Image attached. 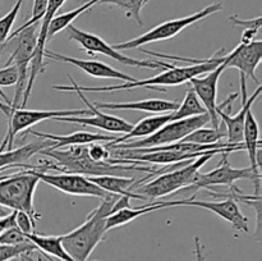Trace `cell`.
I'll use <instances>...</instances> for the list:
<instances>
[{"mask_svg":"<svg viewBox=\"0 0 262 261\" xmlns=\"http://www.w3.org/2000/svg\"><path fill=\"white\" fill-rule=\"evenodd\" d=\"M66 0H49L48 2V8H46V12L43 18L41 19V26L38 28L37 33V41H36V48L35 51H33L32 60H31V71L30 74H28L27 79V86H26L25 94H23L22 99V105L20 107H26V104H27V100L30 97L31 91H32L33 83H35V79L41 72L45 71V59H43V53H45V45L48 42V30L49 25H50L51 19L56 15L58 10L60 9L61 5L64 4Z\"/></svg>","mask_w":262,"mask_h":261,"instance_id":"15","label":"cell"},{"mask_svg":"<svg viewBox=\"0 0 262 261\" xmlns=\"http://www.w3.org/2000/svg\"><path fill=\"white\" fill-rule=\"evenodd\" d=\"M230 153H222V160L219 165L207 173H199L192 184L171 193L173 200L194 199L197 192L201 188H211L214 186L232 187L237 181L250 179L255 184V194H261V174H256L251 166L248 168H234L229 163Z\"/></svg>","mask_w":262,"mask_h":261,"instance_id":"5","label":"cell"},{"mask_svg":"<svg viewBox=\"0 0 262 261\" xmlns=\"http://www.w3.org/2000/svg\"><path fill=\"white\" fill-rule=\"evenodd\" d=\"M48 2L49 0H33L32 14H31V18L27 20V22L23 23L19 28H17L14 32L10 33L9 37L7 38V42H9V41L12 40V38L14 37L18 32H20L22 30H25V28H27V27H30V26L36 25V23L40 22V20L43 18V15H45L46 8H48ZM7 42H5V45H7Z\"/></svg>","mask_w":262,"mask_h":261,"instance_id":"34","label":"cell"},{"mask_svg":"<svg viewBox=\"0 0 262 261\" xmlns=\"http://www.w3.org/2000/svg\"><path fill=\"white\" fill-rule=\"evenodd\" d=\"M194 252H196V261H205L201 241H200L199 237H194Z\"/></svg>","mask_w":262,"mask_h":261,"instance_id":"41","label":"cell"},{"mask_svg":"<svg viewBox=\"0 0 262 261\" xmlns=\"http://www.w3.org/2000/svg\"><path fill=\"white\" fill-rule=\"evenodd\" d=\"M32 174H35L38 181L48 183L58 191L64 193L73 194V196H90V197H102L106 196L109 192H105L95 183H92L87 177L76 173H59L49 174L46 171H37L35 169H28Z\"/></svg>","mask_w":262,"mask_h":261,"instance_id":"14","label":"cell"},{"mask_svg":"<svg viewBox=\"0 0 262 261\" xmlns=\"http://www.w3.org/2000/svg\"><path fill=\"white\" fill-rule=\"evenodd\" d=\"M150 0H100L99 4L115 5L125 13V17L132 18L140 26H142L141 10Z\"/></svg>","mask_w":262,"mask_h":261,"instance_id":"31","label":"cell"},{"mask_svg":"<svg viewBox=\"0 0 262 261\" xmlns=\"http://www.w3.org/2000/svg\"><path fill=\"white\" fill-rule=\"evenodd\" d=\"M92 183L99 186L109 193L120 194V196H128L129 199L146 200L145 196L133 192L137 187H140V178L135 177H119V176H97L87 177Z\"/></svg>","mask_w":262,"mask_h":261,"instance_id":"23","label":"cell"},{"mask_svg":"<svg viewBox=\"0 0 262 261\" xmlns=\"http://www.w3.org/2000/svg\"><path fill=\"white\" fill-rule=\"evenodd\" d=\"M224 50H219V53L215 54L212 58L205 59V60H199L194 66H187V67H177L176 64L170 67V68L165 69L161 72L160 74L151 78L146 79H136L133 82H125L123 84H115V86H99V87H89V86H81V84L76 83L71 76H68V79L71 81V86L74 89L79 90L82 92H112V91H119V90H132L138 89V87H147L151 89L154 86H179L193 77L200 76V74H205L207 72L212 71L216 68L217 66L225 60L227 55H220V53Z\"/></svg>","mask_w":262,"mask_h":261,"instance_id":"3","label":"cell"},{"mask_svg":"<svg viewBox=\"0 0 262 261\" xmlns=\"http://www.w3.org/2000/svg\"><path fill=\"white\" fill-rule=\"evenodd\" d=\"M54 90L56 91H67V92H77L82 101L87 105V109L91 112L89 117H56L53 120L55 122H66V123H77L83 127H96L100 129L107 130V132L113 133H127L130 128L133 127L132 123L127 122V120L122 119V118L113 117L110 114H105V113L100 112V109L95 107L92 102H90L86 99L84 94L79 90L74 89L72 86H54Z\"/></svg>","mask_w":262,"mask_h":261,"instance_id":"12","label":"cell"},{"mask_svg":"<svg viewBox=\"0 0 262 261\" xmlns=\"http://www.w3.org/2000/svg\"><path fill=\"white\" fill-rule=\"evenodd\" d=\"M17 79H18L17 68H15L13 64H10V66H5L4 68L0 69V87L13 86V84L17 83ZM0 95H2V97L5 100V101L9 102L7 97H5V95L3 94L2 90H0Z\"/></svg>","mask_w":262,"mask_h":261,"instance_id":"36","label":"cell"},{"mask_svg":"<svg viewBox=\"0 0 262 261\" xmlns=\"http://www.w3.org/2000/svg\"><path fill=\"white\" fill-rule=\"evenodd\" d=\"M26 237L46 256L55 257L60 261H73V258L64 250L60 235H42L37 233H30L26 234Z\"/></svg>","mask_w":262,"mask_h":261,"instance_id":"26","label":"cell"},{"mask_svg":"<svg viewBox=\"0 0 262 261\" xmlns=\"http://www.w3.org/2000/svg\"><path fill=\"white\" fill-rule=\"evenodd\" d=\"M37 23L36 25L30 26V27L25 28L20 32H18L12 40H15L14 50H13L12 55L8 59L5 66H13L17 68L18 79H17V89H15L14 99L10 102L12 106L17 107V104L19 102L20 97H23L25 94L26 86H27V79H28V67H30L31 60H32L33 51L36 48V41H37Z\"/></svg>","mask_w":262,"mask_h":261,"instance_id":"11","label":"cell"},{"mask_svg":"<svg viewBox=\"0 0 262 261\" xmlns=\"http://www.w3.org/2000/svg\"><path fill=\"white\" fill-rule=\"evenodd\" d=\"M38 182L37 177L28 169L12 176L0 177V205L12 211H26L37 220L40 214H36L33 194Z\"/></svg>","mask_w":262,"mask_h":261,"instance_id":"7","label":"cell"},{"mask_svg":"<svg viewBox=\"0 0 262 261\" xmlns=\"http://www.w3.org/2000/svg\"><path fill=\"white\" fill-rule=\"evenodd\" d=\"M100 110H142L147 113H169L179 106L178 101H169L163 99H146L133 102H92Z\"/></svg>","mask_w":262,"mask_h":261,"instance_id":"21","label":"cell"},{"mask_svg":"<svg viewBox=\"0 0 262 261\" xmlns=\"http://www.w3.org/2000/svg\"><path fill=\"white\" fill-rule=\"evenodd\" d=\"M87 151H89V155L92 160L96 161H102L107 160L110 158V153L106 148V146L104 143L100 142H94L87 145Z\"/></svg>","mask_w":262,"mask_h":261,"instance_id":"38","label":"cell"},{"mask_svg":"<svg viewBox=\"0 0 262 261\" xmlns=\"http://www.w3.org/2000/svg\"><path fill=\"white\" fill-rule=\"evenodd\" d=\"M43 59L60 61V63L72 64V66L82 69L84 73L89 74V76L91 77H95V78L119 79V81H124V82L136 81V78L130 77L129 74L118 71V69L110 67L109 64L104 63V61L84 60V59H78V58H73V56H67V55H63V54L54 53V51L48 50V49H45Z\"/></svg>","mask_w":262,"mask_h":261,"instance_id":"19","label":"cell"},{"mask_svg":"<svg viewBox=\"0 0 262 261\" xmlns=\"http://www.w3.org/2000/svg\"><path fill=\"white\" fill-rule=\"evenodd\" d=\"M258 31H260V30H257V28H246V30L243 31V33H242L241 44H245V45H246V44L252 42V41L255 40L256 35L258 33Z\"/></svg>","mask_w":262,"mask_h":261,"instance_id":"40","label":"cell"},{"mask_svg":"<svg viewBox=\"0 0 262 261\" xmlns=\"http://www.w3.org/2000/svg\"><path fill=\"white\" fill-rule=\"evenodd\" d=\"M261 84H258L256 91L253 92L250 97H247V100L242 101V109H241L235 115H229L228 113H225L224 110H223V107H224L225 105H232V102L238 97L237 92L230 94L227 100H224L222 104H217L216 114L219 115L220 122H223V124L227 128V142L230 143V145H241V143H243V128H245L246 114H247L248 110L252 107V105L255 104L256 100L258 99V96H260L261 94Z\"/></svg>","mask_w":262,"mask_h":261,"instance_id":"17","label":"cell"},{"mask_svg":"<svg viewBox=\"0 0 262 261\" xmlns=\"http://www.w3.org/2000/svg\"><path fill=\"white\" fill-rule=\"evenodd\" d=\"M207 123H210V117L207 113L205 114L196 115V117L186 118V119L171 120L166 123L165 125L147 136L145 138H140L136 141H125V142L117 143V145H109L106 143L107 148H146L155 147V146H164L169 143L179 142L183 140L186 136L193 132L194 129L200 127H204Z\"/></svg>","mask_w":262,"mask_h":261,"instance_id":"8","label":"cell"},{"mask_svg":"<svg viewBox=\"0 0 262 261\" xmlns=\"http://www.w3.org/2000/svg\"><path fill=\"white\" fill-rule=\"evenodd\" d=\"M160 209L161 206L159 202H151V204L146 205V206H140L137 209H133L132 206L123 207V209L113 212V214H110L106 217V229L110 230L113 228L122 227V225H125L132 222V220H135L136 217L150 214V212H154Z\"/></svg>","mask_w":262,"mask_h":261,"instance_id":"27","label":"cell"},{"mask_svg":"<svg viewBox=\"0 0 262 261\" xmlns=\"http://www.w3.org/2000/svg\"><path fill=\"white\" fill-rule=\"evenodd\" d=\"M38 154L49 156L55 163L40 160L32 169L37 171L56 170L60 173H76L84 177L97 176H119L135 177L137 173H154L156 169L151 166H140L145 163L113 164L106 160H92L87 151V145H72L67 148H43Z\"/></svg>","mask_w":262,"mask_h":261,"instance_id":"1","label":"cell"},{"mask_svg":"<svg viewBox=\"0 0 262 261\" xmlns=\"http://www.w3.org/2000/svg\"><path fill=\"white\" fill-rule=\"evenodd\" d=\"M28 242L27 237L23 232H20L17 227H10L5 229L4 232L0 233V245H20V243Z\"/></svg>","mask_w":262,"mask_h":261,"instance_id":"35","label":"cell"},{"mask_svg":"<svg viewBox=\"0 0 262 261\" xmlns=\"http://www.w3.org/2000/svg\"><path fill=\"white\" fill-rule=\"evenodd\" d=\"M53 141L37 137V141H32L18 148L0 151V169H8L13 166L23 168L35 154H38L43 148L50 147Z\"/></svg>","mask_w":262,"mask_h":261,"instance_id":"22","label":"cell"},{"mask_svg":"<svg viewBox=\"0 0 262 261\" xmlns=\"http://www.w3.org/2000/svg\"><path fill=\"white\" fill-rule=\"evenodd\" d=\"M9 212H12V210L7 209V207H4V206H2V205H0V217L5 216V215H8Z\"/></svg>","mask_w":262,"mask_h":261,"instance_id":"42","label":"cell"},{"mask_svg":"<svg viewBox=\"0 0 262 261\" xmlns=\"http://www.w3.org/2000/svg\"><path fill=\"white\" fill-rule=\"evenodd\" d=\"M225 61V60H224ZM223 61L220 66H217L216 68L212 69V71L207 72L205 77H193L188 81L189 86L193 89V91L196 92L197 97L200 99V101L202 102V105L206 109L207 114L210 117V122H211L212 127H219L220 118L216 114V95H217V82H219L220 76L223 74L225 68V63Z\"/></svg>","mask_w":262,"mask_h":261,"instance_id":"16","label":"cell"},{"mask_svg":"<svg viewBox=\"0 0 262 261\" xmlns=\"http://www.w3.org/2000/svg\"><path fill=\"white\" fill-rule=\"evenodd\" d=\"M3 170H5V169H0V171H3Z\"/></svg>","mask_w":262,"mask_h":261,"instance_id":"43","label":"cell"},{"mask_svg":"<svg viewBox=\"0 0 262 261\" xmlns=\"http://www.w3.org/2000/svg\"><path fill=\"white\" fill-rule=\"evenodd\" d=\"M261 141L260 127L253 115L252 110H248L246 114L245 128H243V146L248 153L251 168L256 174H261Z\"/></svg>","mask_w":262,"mask_h":261,"instance_id":"24","label":"cell"},{"mask_svg":"<svg viewBox=\"0 0 262 261\" xmlns=\"http://www.w3.org/2000/svg\"><path fill=\"white\" fill-rule=\"evenodd\" d=\"M262 59V41L253 40L250 44H239L232 53L225 56V68H235L246 78L250 77L258 83L256 69Z\"/></svg>","mask_w":262,"mask_h":261,"instance_id":"18","label":"cell"},{"mask_svg":"<svg viewBox=\"0 0 262 261\" xmlns=\"http://www.w3.org/2000/svg\"><path fill=\"white\" fill-rule=\"evenodd\" d=\"M0 112L4 113L8 122V129L4 136V140L0 143V151L12 150L14 145L15 136L22 130L28 129L33 124L42 122V120L54 119L56 117H81L90 115L89 109H71V110H36L26 109V107H15L10 102H0Z\"/></svg>","mask_w":262,"mask_h":261,"instance_id":"6","label":"cell"},{"mask_svg":"<svg viewBox=\"0 0 262 261\" xmlns=\"http://www.w3.org/2000/svg\"><path fill=\"white\" fill-rule=\"evenodd\" d=\"M161 209L171 206H194L201 209L210 210L223 217L224 220L229 222L233 228L241 232L248 233V219L246 215L241 211L237 201L233 199L220 200V201H205V200L194 199H182V200H166V201H158Z\"/></svg>","mask_w":262,"mask_h":261,"instance_id":"13","label":"cell"},{"mask_svg":"<svg viewBox=\"0 0 262 261\" xmlns=\"http://www.w3.org/2000/svg\"><path fill=\"white\" fill-rule=\"evenodd\" d=\"M35 250H37V248L30 241L20 243V245H0V261H10L15 257H22L25 253L32 252Z\"/></svg>","mask_w":262,"mask_h":261,"instance_id":"33","label":"cell"},{"mask_svg":"<svg viewBox=\"0 0 262 261\" xmlns=\"http://www.w3.org/2000/svg\"><path fill=\"white\" fill-rule=\"evenodd\" d=\"M15 227L23 232L25 234H30V233H35V225L36 220L32 216L27 214L26 211H15Z\"/></svg>","mask_w":262,"mask_h":261,"instance_id":"37","label":"cell"},{"mask_svg":"<svg viewBox=\"0 0 262 261\" xmlns=\"http://www.w3.org/2000/svg\"><path fill=\"white\" fill-rule=\"evenodd\" d=\"M25 0H17L14 4V7L4 15V17L0 18V53H2L3 49L5 48V42H7V38L9 37L10 31H12L13 25H14L15 19H17V15L19 13L20 8Z\"/></svg>","mask_w":262,"mask_h":261,"instance_id":"32","label":"cell"},{"mask_svg":"<svg viewBox=\"0 0 262 261\" xmlns=\"http://www.w3.org/2000/svg\"><path fill=\"white\" fill-rule=\"evenodd\" d=\"M174 120L173 112L169 113H161L159 115H154V117H147L145 119L140 120L137 124H133V127L128 130L127 133H124V136L122 137L115 138L114 141H110L107 142L109 145H117V143L125 142V141H129L130 138H145L147 136H151L152 133H155L156 130L160 129L163 125H165L166 123Z\"/></svg>","mask_w":262,"mask_h":261,"instance_id":"25","label":"cell"},{"mask_svg":"<svg viewBox=\"0 0 262 261\" xmlns=\"http://www.w3.org/2000/svg\"><path fill=\"white\" fill-rule=\"evenodd\" d=\"M100 0H89L84 4H82L81 7L76 8V9L71 10V12L63 13V14H56L55 17L51 19L50 25H49V30H48V41L50 40L51 37L56 35V33L61 32L63 30H66L69 25H72L76 18H78L82 13L87 12V10L91 9L92 7H95L96 4H99Z\"/></svg>","mask_w":262,"mask_h":261,"instance_id":"28","label":"cell"},{"mask_svg":"<svg viewBox=\"0 0 262 261\" xmlns=\"http://www.w3.org/2000/svg\"><path fill=\"white\" fill-rule=\"evenodd\" d=\"M223 10V5L220 3H212V4L207 5L204 9L199 10V12L193 13L191 15H187V17L177 18V19L166 20V22L160 23L159 26L154 27L152 30L147 31L146 33H142L138 37L132 38L129 41H125V42H120L114 45V49L117 50H129V49H137L141 48L142 45H147V44L156 42V41H164L169 40V38H173L174 36H177L178 33H181L184 28L189 27L191 25H194L199 20L205 19L209 15L215 14V13Z\"/></svg>","mask_w":262,"mask_h":261,"instance_id":"10","label":"cell"},{"mask_svg":"<svg viewBox=\"0 0 262 261\" xmlns=\"http://www.w3.org/2000/svg\"><path fill=\"white\" fill-rule=\"evenodd\" d=\"M120 194L107 193L101 199V204L87 215L83 224L72 232L60 235L64 250L73 261H87L95 248L104 240L106 229V217L113 214L114 204Z\"/></svg>","mask_w":262,"mask_h":261,"instance_id":"2","label":"cell"},{"mask_svg":"<svg viewBox=\"0 0 262 261\" xmlns=\"http://www.w3.org/2000/svg\"><path fill=\"white\" fill-rule=\"evenodd\" d=\"M205 113H207L206 109H205V106L202 105V102L200 101V99L197 97L193 89L189 86L188 90H187L183 101H182V104H179V106L174 110L173 115L174 120H178L196 117V115L205 114Z\"/></svg>","mask_w":262,"mask_h":261,"instance_id":"30","label":"cell"},{"mask_svg":"<svg viewBox=\"0 0 262 261\" xmlns=\"http://www.w3.org/2000/svg\"><path fill=\"white\" fill-rule=\"evenodd\" d=\"M245 150L243 143L235 146H229V147L224 148H215V150L207 151L204 155L199 156L194 160L189 161L188 164L179 168L171 169V170L161 173L156 176L155 179L152 181H147L146 183L141 184L133 192L138 194H142L146 197V200H155L159 197H165L170 196L174 192L179 191V189L184 188V187L189 186L194 182L197 174L200 173L202 166L214 158L215 155L222 153H233V151H241Z\"/></svg>","mask_w":262,"mask_h":261,"instance_id":"4","label":"cell"},{"mask_svg":"<svg viewBox=\"0 0 262 261\" xmlns=\"http://www.w3.org/2000/svg\"><path fill=\"white\" fill-rule=\"evenodd\" d=\"M27 132L36 137L53 141V145L50 146L51 148H64L72 145H90L94 142H110L117 138L115 136H105L100 135V133L83 132V130L73 132L71 135H51V133L37 132L33 129H27Z\"/></svg>","mask_w":262,"mask_h":261,"instance_id":"20","label":"cell"},{"mask_svg":"<svg viewBox=\"0 0 262 261\" xmlns=\"http://www.w3.org/2000/svg\"><path fill=\"white\" fill-rule=\"evenodd\" d=\"M224 137H227V128H225L224 124L220 123L219 127L216 128H197L193 132L189 133L188 136H186L182 141H184V142L199 143V145H212V143L220 142Z\"/></svg>","mask_w":262,"mask_h":261,"instance_id":"29","label":"cell"},{"mask_svg":"<svg viewBox=\"0 0 262 261\" xmlns=\"http://www.w3.org/2000/svg\"><path fill=\"white\" fill-rule=\"evenodd\" d=\"M229 22L233 27L241 26V27L245 28H257V30H260L262 26V18L261 15H258V17L253 18V19H241L237 15H230Z\"/></svg>","mask_w":262,"mask_h":261,"instance_id":"39","label":"cell"},{"mask_svg":"<svg viewBox=\"0 0 262 261\" xmlns=\"http://www.w3.org/2000/svg\"><path fill=\"white\" fill-rule=\"evenodd\" d=\"M67 32H68V38L72 41H76L78 44L79 48L89 53L90 55H95V54H102V55L109 56L113 60L118 61L119 64H124V66L136 67V68H147V69H168L170 68L173 64L165 63L159 59H152V60H138V59L130 58V56L124 55L120 53L119 50L114 49L110 44L102 40L100 36L95 35V33L86 32L83 30H79L78 27L73 25H69L67 27Z\"/></svg>","mask_w":262,"mask_h":261,"instance_id":"9","label":"cell"}]
</instances>
